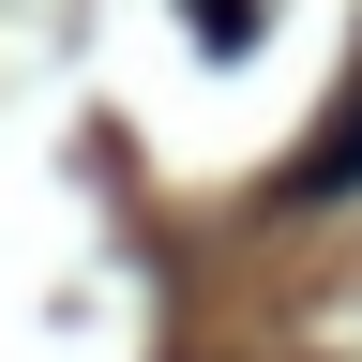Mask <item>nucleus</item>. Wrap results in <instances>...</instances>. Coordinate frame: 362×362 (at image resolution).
Instances as JSON below:
<instances>
[{"mask_svg":"<svg viewBox=\"0 0 362 362\" xmlns=\"http://www.w3.org/2000/svg\"><path fill=\"white\" fill-rule=\"evenodd\" d=\"M317 197H362V76L332 90V121H317L302 166H287V211H317Z\"/></svg>","mask_w":362,"mask_h":362,"instance_id":"f257e3e1","label":"nucleus"},{"mask_svg":"<svg viewBox=\"0 0 362 362\" xmlns=\"http://www.w3.org/2000/svg\"><path fill=\"white\" fill-rule=\"evenodd\" d=\"M181 30H197V45H226V61H242V45L272 30V0H181Z\"/></svg>","mask_w":362,"mask_h":362,"instance_id":"f03ea898","label":"nucleus"}]
</instances>
